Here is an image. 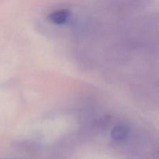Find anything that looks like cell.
<instances>
[{"instance_id":"obj_1","label":"cell","mask_w":159,"mask_h":159,"mask_svg":"<svg viewBox=\"0 0 159 159\" xmlns=\"http://www.w3.org/2000/svg\"><path fill=\"white\" fill-rule=\"evenodd\" d=\"M68 16H69V12L68 10H66V9H60V10H57L51 12L48 16V19L53 23L59 25L65 23L68 20Z\"/></svg>"},{"instance_id":"obj_2","label":"cell","mask_w":159,"mask_h":159,"mask_svg":"<svg viewBox=\"0 0 159 159\" xmlns=\"http://www.w3.org/2000/svg\"><path fill=\"white\" fill-rule=\"evenodd\" d=\"M129 127L125 124H119L113 129L111 136L113 140L116 141H121L127 138L129 134Z\"/></svg>"}]
</instances>
